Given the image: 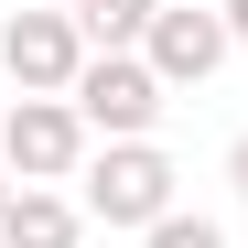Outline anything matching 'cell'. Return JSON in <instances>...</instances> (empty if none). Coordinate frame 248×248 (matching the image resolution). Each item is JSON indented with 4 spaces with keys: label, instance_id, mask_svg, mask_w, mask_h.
I'll return each instance as SVG.
<instances>
[{
    "label": "cell",
    "instance_id": "cell-7",
    "mask_svg": "<svg viewBox=\"0 0 248 248\" xmlns=\"http://www.w3.org/2000/svg\"><path fill=\"white\" fill-rule=\"evenodd\" d=\"M151 22H162V0H76V32H87L97 54H130V44H151Z\"/></svg>",
    "mask_w": 248,
    "mask_h": 248
},
{
    "label": "cell",
    "instance_id": "cell-4",
    "mask_svg": "<svg viewBox=\"0 0 248 248\" xmlns=\"http://www.w3.org/2000/svg\"><path fill=\"white\" fill-rule=\"evenodd\" d=\"M76 119H87L97 140H151L162 76H151L140 54H87V76H76Z\"/></svg>",
    "mask_w": 248,
    "mask_h": 248
},
{
    "label": "cell",
    "instance_id": "cell-6",
    "mask_svg": "<svg viewBox=\"0 0 248 248\" xmlns=\"http://www.w3.org/2000/svg\"><path fill=\"white\" fill-rule=\"evenodd\" d=\"M76 237H87V205L54 184H22L11 216H0V248H76Z\"/></svg>",
    "mask_w": 248,
    "mask_h": 248
},
{
    "label": "cell",
    "instance_id": "cell-1",
    "mask_svg": "<svg viewBox=\"0 0 248 248\" xmlns=\"http://www.w3.org/2000/svg\"><path fill=\"white\" fill-rule=\"evenodd\" d=\"M76 184H87V194H76V205H87V216L97 227H162V216H184V205H173V162H162L151 140H108V151H87V173H76Z\"/></svg>",
    "mask_w": 248,
    "mask_h": 248
},
{
    "label": "cell",
    "instance_id": "cell-11",
    "mask_svg": "<svg viewBox=\"0 0 248 248\" xmlns=\"http://www.w3.org/2000/svg\"><path fill=\"white\" fill-rule=\"evenodd\" d=\"M11 194H22V184H11V162H0V216H11Z\"/></svg>",
    "mask_w": 248,
    "mask_h": 248
},
{
    "label": "cell",
    "instance_id": "cell-8",
    "mask_svg": "<svg viewBox=\"0 0 248 248\" xmlns=\"http://www.w3.org/2000/svg\"><path fill=\"white\" fill-rule=\"evenodd\" d=\"M140 248H227V227H216V216H162Z\"/></svg>",
    "mask_w": 248,
    "mask_h": 248
},
{
    "label": "cell",
    "instance_id": "cell-2",
    "mask_svg": "<svg viewBox=\"0 0 248 248\" xmlns=\"http://www.w3.org/2000/svg\"><path fill=\"white\" fill-rule=\"evenodd\" d=\"M87 119H76V97H11V119H0V162H11V184H76L87 173Z\"/></svg>",
    "mask_w": 248,
    "mask_h": 248
},
{
    "label": "cell",
    "instance_id": "cell-5",
    "mask_svg": "<svg viewBox=\"0 0 248 248\" xmlns=\"http://www.w3.org/2000/svg\"><path fill=\"white\" fill-rule=\"evenodd\" d=\"M237 44H227V11H162L151 22V44H140V65L162 76V87H205Z\"/></svg>",
    "mask_w": 248,
    "mask_h": 248
},
{
    "label": "cell",
    "instance_id": "cell-3",
    "mask_svg": "<svg viewBox=\"0 0 248 248\" xmlns=\"http://www.w3.org/2000/svg\"><path fill=\"white\" fill-rule=\"evenodd\" d=\"M0 65H11L22 97H76V76H87L76 11H11V22H0Z\"/></svg>",
    "mask_w": 248,
    "mask_h": 248
},
{
    "label": "cell",
    "instance_id": "cell-12",
    "mask_svg": "<svg viewBox=\"0 0 248 248\" xmlns=\"http://www.w3.org/2000/svg\"><path fill=\"white\" fill-rule=\"evenodd\" d=\"M22 11H76V0H22Z\"/></svg>",
    "mask_w": 248,
    "mask_h": 248
},
{
    "label": "cell",
    "instance_id": "cell-10",
    "mask_svg": "<svg viewBox=\"0 0 248 248\" xmlns=\"http://www.w3.org/2000/svg\"><path fill=\"white\" fill-rule=\"evenodd\" d=\"M227 173H237V194H248V130H237V151H227Z\"/></svg>",
    "mask_w": 248,
    "mask_h": 248
},
{
    "label": "cell",
    "instance_id": "cell-9",
    "mask_svg": "<svg viewBox=\"0 0 248 248\" xmlns=\"http://www.w3.org/2000/svg\"><path fill=\"white\" fill-rule=\"evenodd\" d=\"M216 11H227V44L248 54V0H216Z\"/></svg>",
    "mask_w": 248,
    "mask_h": 248
}]
</instances>
